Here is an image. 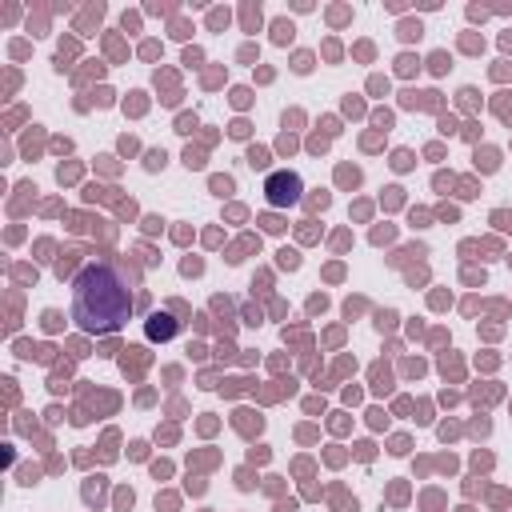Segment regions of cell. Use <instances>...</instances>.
Here are the masks:
<instances>
[{
	"mask_svg": "<svg viewBox=\"0 0 512 512\" xmlns=\"http://www.w3.org/2000/svg\"><path fill=\"white\" fill-rule=\"evenodd\" d=\"M132 312V296L124 276L112 264H92L76 276L72 288V320L84 332H112L128 320Z\"/></svg>",
	"mask_w": 512,
	"mask_h": 512,
	"instance_id": "cell-1",
	"label": "cell"
},
{
	"mask_svg": "<svg viewBox=\"0 0 512 512\" xmlns=\"http://www.w3.org/2000/svg\"><path fill=\"white\" fill-rule=\"evenodd\" d=\"M268 200L272 204H288V200H296L300 196V176L296 172H276V176H268Z\"/></svg>",
	"mask_w": 512,
	"mask_h": 512,
	"instance_id": "cell-2",
	"label": "cell"
},
{
	"mask_svg": "<svg viewBox=\"0 0 512 512\" xmlns=\"http://www.w3.org/2000/svg\"><path fill=\"white\" fill-rule=\"evenodd\" d=\"M148 332H152V336H168V332H172V324H168L164 316H156V320L148 324Z\"/></svg>",
	"mask_w": 512,
	"mask_h": 512,
	"instance_id": "cell-3",
	"label": "cell"
}]
</instances>
